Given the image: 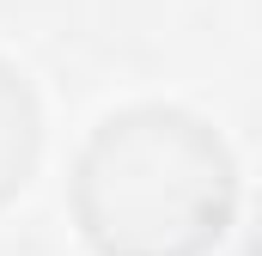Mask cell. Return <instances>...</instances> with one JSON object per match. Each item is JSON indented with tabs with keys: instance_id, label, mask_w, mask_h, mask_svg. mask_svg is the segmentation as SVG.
Here are the masks:
<instances>
[{
	"instance_id": "obj_1",
	"label": "cell",
	"mask_w": 262,
	"mask_h": 256,
	"mask_svg": "<svg viewBox=\"0 0 262 256\" xmlns=\"http://www.w3.org/2000/svg\"><path fill=\"white\" fill-rule=\"evenodd\" d=\"M67 195L98 256H207L238 214V165L195 110L128 104L92 128Z\"/></svg>"
},
{
	"instance_id": "obj_2",
	"label": "cell",
	"mask_w": 262,
	"mask_h": 256,
	"mask_svg": "<svg viewBox=\"0 0 262 256\" xmlns=\"http://www.w3.org/2000/svg\"><path fill=\"white\" fill-rule=\"evenodd\" d=\"M37 153H43V110H37V92L18 67L0 55V207L31 183L37 171Z\"/></svg>"
}]
</instances>
